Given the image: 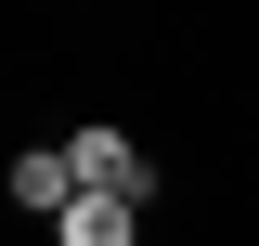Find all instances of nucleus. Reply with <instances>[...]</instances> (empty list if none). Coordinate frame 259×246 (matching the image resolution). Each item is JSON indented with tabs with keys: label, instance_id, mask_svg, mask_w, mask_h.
<instances>
[{
	"label": "nucleus",
	"instance_id": "f257e3e1",
	"mask_svg": "<svg viewBox=\"0 0 259 246\" xmlns=\"http://www.w3.org/2000/svg\"><path fill=\"white\" fill-rule=\"evenodd\" d=\"M65 169H78V194H130V208H156V155L130 143V130H78Z\"/></svg>",
	"mask_w": 259,
	"mask_h": 246
},
{
	"label": "nucleus",
	"instance_id": "f03ea898",
	"mask_svg": "<svg viewBox=\"0 0 259 246\" xmlns=\"http://www.w3.org/2000/svg\"><path fill=\"white\" fill-rule=\"evenodd\" d=\"M52 246H143V208H130V194H78V208L52 220Z\"/></svg>",
	"mask_w": 259,
	"mask_h": 246
}]
</instances>
